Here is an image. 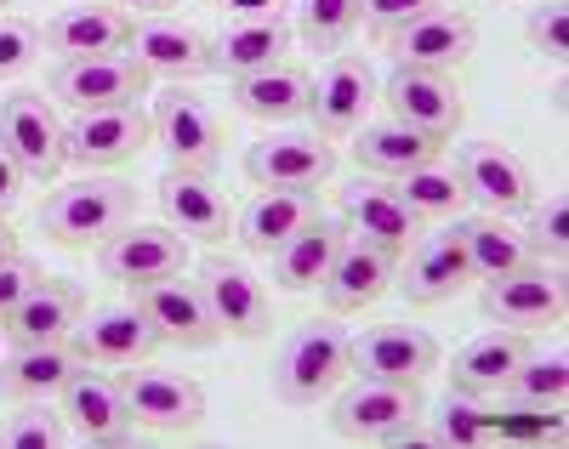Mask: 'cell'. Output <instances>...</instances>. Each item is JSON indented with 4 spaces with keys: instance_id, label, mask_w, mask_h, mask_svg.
Returning a JSON list of instances; mask_svg holds the SVG:
<instances>
[{
    "instance_id": "1",
    "label": "cell",
    "mask_w": 569,
    "mask_h": 449,
    "mask_svg": "<svg viewBox=\"0 0 569 449\" xmlns=\"http://www.w3.org/2000/svg\"><path fill=\"white\" fill-rule=\"evenodd\" d=\"M131 217H137V188L126 177H109V171H86V177L52 188L34 211L40 233L52 245H63V251H98Z\"/></svg>"
},
{
    "instance_id": "2",
    "label": "cell",
    "mask_w": 569,
    "mask_h": 449,
    "mask_svg": "<svg viewBox=\"0 0 569 449\" xmlns=\"http://www.w3.org/2000/svg\"><path fill=\"white\" fill-rule=\"evenodd\" d=\"M421 381H382V376H353L337 387L330 405V432L342 443H427L421 432Z\"/></svg>"
},
{
    "instance_id": "3",
    "label": "cell",
    "mask_w": 569,
    "mask_h": 449,
    "mask_svg": "<svg viewBox=\"0 0 569 449\" xmlns=\"http://www.w3.org/2000/svg\"><path fill=\"white\" fill-rule=\"evenodd\" d=\"M348 381V330L337 319H308L273 347V398L279 405H319Z\"/></svg>"
},
{
    "instance_id": "4",
    "label": "cell",
    "mask_w": 569,
    "mask_h": 449,
    "mask_svg": "<svg viewBox=\"0 0 569 449\" xmlns=\"http://www.w3.org/2000/svg\"><path fill=\"white\" fill-rule=\"evenodd\" d=\"M563 308H569V285H563L558 262H525L501 279H485V296H479V313L490 325L525 330V336L563 325Z\"/></svg>"
},
{
    "instance_id": "5",
    "label": "cell",
    "mask_w": 569,
    "mask_h": 449,
    "mask_svg": "<svg viewBox=\"0 0 569 449\" xmlns=\"http://www.w3.org/2000/svg\"><path fill=\"white\" fill-rule=\"evenodd\" d=\"M154 142V120L142 103L126 109H74L63 120V166L80 171H114L126 160H137Z\"/></svg>"
},
{
    "instance_id": "6",
    "label": "cell",
    "mask_w": 569,
    "mask_h": 449,
    "mask_svg": "<svg viewBox=\"0 0 569 449\" xmlns=\"http://www.w3.org/2000/svg\"><path fill=\"white\" fill-rule=\"evenodd\" d=\"M149 120H154V142L166 148V160L177 171H217L222 148H228V126L217 120V109L200 91H188V86L160 91Z\"/></svg>"
},
{
    "instance_id": "7",
    "label": "cell",
    "mask_w": 569,
    "mask_h": 449,
    "mask_svg": "<svg viewBox=\"0 0 569 449\" xmlns=\"http://www.w3.org/2000/svg\"><path fill=\"white\" fill-rule=\"evenodd\" d=\"M200 296H206V313L222 336L233 341H262L273 330V296L268 285L240 262V257H206L194 273Z\"/></svg>"
},
{
    "instance_id": "8",
    "label": "cell",
    "mask_w": 569,
    "mask_h": 449,
    "mask_svg": "<svg viewBox=\"0 0 569 449\" xmlns=\"http://www.w3.org/2000/svg\"><path fill=\"white\" fill-rule=\"evenodd\" d=\"M149 69L131 52H109V58H63L46 74V97H58L63 109H126L149 97Z\"/></svg>"
},
{
    "instance_id": "9",
    "label": "cell",
    "mask_w": 569,
    "mask_h": 449,
    "mask_svg": "<svg viewBox=\"0 0 569 449\" xmlns=\"http://www.w3.org/2000/svg\"><path fill=\"white\" fill-rule=\"evenodd\" d=\"M376 40H382V52H388L399 69L456 74V69L472 58V46H479V23H472L467 12H456V7H427V12H416L410 23L376 34Z\"/></svg>"
},
{
    "instance_id": "10",
    "label": "cell",
    "mask_w": 569,
    "mask_h": 449,
    "mask_svg": "<svg viewBox=\"0 0 569 449\" xmlns=\"http://www.w3.org/2000/svg\"><path fill=\"white\" fill-rule=\"evenodd\" d=\"M376 69L359 52H337L308 80V120L325 142H348L376 109Z\"/></svg>"
},
{
    "instance_id": "11",
    "label": "cell",
    "mask_w": 569,
    "mask_h": 449,
    "mask_svg": "<svg viewBox=\"0 0 569 449\" xmlns=\"http://www.w3.org/2000/svg\"><path fill=\"white\" fill-rule=\"evenodd\" d=\"M376 103L388 109V120H399V126H410V131H421V137H433V142H445V148H450V137H456L461 120H467V103H461L456 80H450V74H433V69H399V63H393L388 86L376 91Z\"/></svg>"
},
{
    "instance_id": "12",
    "label": "cell",
    "mask_w": 569,
    "mask_h": 449,
    "mask_svg": "<svg viewBox=\"0 0 569 449\" xmlns=\"http://www.w3.org/2000/svg\"><path fill=\"white\" fill-rule=\"evenodd\" d=\"M0 142L12 148V160L29 171V182H52L63 171V120L46 91H7L0 97Z\"/></svg>"
},
{
    "instance_id": "13",
    "label": "cell",
    "mask_w": 569,
    "mask_h": 449,
    "mask_svg": "<svg viewBox=\"0 0 569 449\" xmlns=\"http://www.w3.org/2000/svg\"><path fill=\"white\" fill-rule=\"evenodd\" d=\"M120 387H126V410L137 427L149 432H166V438H182L206 421V387L188 381L177 370H149V365H131L120 370Z\"/></svg>"
},
{
    "instance_id": "14",
    "label": "cell",
    "mask_w": 569,
    "mask_h": 449,
    "mask_svg": "<svg viewBox=\"0 0 569 449\" xmlns=\"http://www.w3.org/2000/svg\"><path fill=\"white\" fill-rule=\"evenodd\" d=\"M98 268L103 279L137 290V285H154L188 268V239L166 222H126L120 233H109L98 245Z\"/></svg>"
},
{
    "instance_id": "15",
    "label": "cell",
    "mask_w": 569,
    "mask_h": 449,
    "mask_svg": "<svg viewBox=\"0 0 569 449\" xmlns=\"http://www.w3.org/2000/svg\"><path fill=\"white\" fill-rule=\"evenodd\" d=\"M131 308L154 325L160 347L206 353V347H217V341H222V330H217V325H211V313H206L200 285H194V279H182V273L154 279V285H137V290H131Z\"/></svg>"
},
{
    "instance_id": "16",
    "label": "cell",
    "mask_w": 569,
    "mask_h": 449,
    "mask_svg": "<svg viewBox=\"0 0 569 449\" xmlns=\"http://www.w3.org/2000/svg\"><path fill=\"white\" fill-rule=\"evenodd\" d=\"M467 188V199H479L485 211L512 217L536 206V171L501 142H456V166H450Z\"/></svg>"
},
{
    "instance_id": "17",
    "label": "cell",
    "mask_w": 569,
    "mask_h": 449,
    "mask_svg": "<svg viewBox=\"0 0 569 449\" xmlns=\"http://www.w3.org/2000/svg\"><path fill=\"white\" fill-rule=\"evenodd\" d=\"M427 370H439V341L421 325L388 319V325H365L359 336H348V376L421 381Z\"/></svg>"
},
{
    "instance_id": "18",
    "label": "cell",
    "mask_w": 569,
    "mask_h": 449,
    "mask_svg": "<svg viewBox=\"0 0 569 449\" xmlns=\"http://www.w3.org/2000/svg\"><path fill=\"white\" fill-rule=\"evenodd\" d=\"M246 177L257 188H319L337 177V142L319 131H268L246 148Z\"/></svg>"
},
{
    "instance_id": "19",
    "label": "cell",
    "mask_w": 569,
    "mask_h": 449,
    "mask_svg": "<svg viewBox=\"0 0 569 449\" xmlns=\"http://www.w3.org/2000/svg\"><path fill=\"white\" fill-rule=\"evenodd\" d=\"M154 206L166 217V228H177L182 239L200 245H222L233 233V199L211 182V171H166L154 182Z\"/></svg>"
},
{
    "instance_id": "20",
    "label": "cell",
    "mask_w": 569,
    "mask_h": 449,
    "mask_svg": "<svg viewBox=\"0 0 569 449\" xmlns=\"http://www.w3.org/2000/svg\"><path fill=\"white\" fill-rule=\"evenodd\" d=\"M58 410L69 421V438L80 443H126L137 432L131 410H126V387H120V370H98L86 365L63 392H58Z\"/></svg>"
},
{
    "instance_id": "21",
    "label": "cell",
    "mask_w": 569,
    "mask_h": 449,
    "mask_svg": "<svg viewBox=\"0 0 569 449\" xmlns=\"http://www.w3.org/2000/svg\"><path fill=\"white\" fill-rule=\"evenodd\" d=\"M342 228L353 239L376 245V251H388V257H405L421 233V222L405 211L399 188L382 182V177H365V171L342 188Z\"/></svg>"
},
{
    "instance_id": "22",
    "label": "cell",
    "mask_w": 569,
    "mask_h": 449,
    "mask_svg": "<svg viewBox=\"0 0 569 449\" xmlns=\"http://www.w3.org/2000/svg\"><path fill=\"white\" fill-rule=\"evenodd\" d=\"M126 52L149 69V80H171V86H188L211 74V34L182 23V18H142L131 23V46Z\"/></svg>"
},
{
    "instance_id": "23",
    "label": "cell",
    "mask_w": 569,
    "mask_h": 449,
    "mask_svg": "<svg viewBox=\"0 0 569 449\" xmlns=\"http://www.w3.org/2000/svg\"><path fill=\"white\" fill-rule=\"evenodd\" d=\"M393 285H399V296L410 308H439V302H450V296H461L472 285V262H467L461 233L445 228V233L416 239L405 251V273H393Z\"/></svg>"
},
{
    "instance_id": "24",
    "label": "cell",
    "mask_w": 569,
    "mask_h": 449,
    "mask_svg": "<svg viewBox=\"0 0 569 449\" xmlns=\"http://www.w3.org/2000/svg\"><path fill=\"white\" fill-rule=\"evenodd\" d=\"M74 353L98 370H131V365H149L160 353V336L154 325L142 319L137 308H98L74 325Z\"/></svg>"
},
{
    "instance_id": "25",
    "label": "cell",
    "mask_w": 569,
    "mask_h": 449,
    "mask_svg": "<svg viewBox=\"0 0 569 449\" xmlns=\"http://www.w3.org/2000/svg\"><path fill=\"white\" fill-rule=\"evenodd\" d=\"M131 12L109 7V0H98V7H63L40 23V40H46V52H52L58 63L63 58H109V52H126L131 46Z\"/></svg>"
},
{
    "instance_id": "26",
    "label": "cell",
    "mask_w": 569,
    "mask_h": 449,
    "mask_svg": "<svg viewBox=\"0 0 569 449\" xmlns=\"http://www.w3.org/2000/svg\"><path fill=\"white\" fill-rule=\"evenodd\" d=\"M393 273H399V257H388V251H376V245H365V239H342V251H337V262H330V273H325V308L330 313H365V308H376L382 296L393 290Z\"/></svg>"
},
{
    "instance_id": "27",
    "label": "cell",
    "mask_w": 569,
    "mask_h": 449,
    "mask_svg": "<svg viewBox=\"0 0 569 449\" xmlns=\"http://www.w3.org/2000/svg\"><path fill=\"white\" fill-rule=\"evenodd\" d=\"M297 46V29L284 18H228L217 34H211V74H257V69H273L291 58Z\"/></svg>"
},
{
    "instance_id": "28",
    "label": "cell",
    "mask_w": 569,
    "mask_h": 449,
    "mask_svg": "<svg viewBox=\"0 0 569 449\" xmlns=\"http://www.w3.org/2000/svg\"><path fill=\"white\" fill-rule=\"evenodd\" d=\"M86 319V296L74 279H52V273H40L29 285V296L7 313V341L12 347H29V341H69L74 325Z\"/></svg>"
},
{
    "instance_id": "29",
    "label": "cell",
    "mask_w": 569,
    "mask_h": 449,
    "mask_svg": "<svg viewBox=\"0 0 569 449\" xmlns=\"http://www.w3.org/2000/svg\"><path fill=\"white\" fill-rule=\"evenodd\" d=\"M313 217H319L313 188H257L246 206H233V239H240L251 257H268L273 245H284Z\"/></svg>"
},
{
    "instance_id": "30",
    "label": "cell",
    "mask_w": 569,
    "mask_h": 449,
    "mask_svg": "<svg viewBox=\"0 0 569 449\" xmlns=\"http://www.w3.org/2000/svg\"><path fill=\"white\" fill-rule=\"evenodd\" d=\"M308 69L302 63H273V69H257V74H240V80H228V103L233 114H246L257 126H291L308 114Z\"/></svg>"
},
{
    "instance_id": "31",
    "label": "cell",
    "mask_w": 569,
    "mask_h": 449,
    "mask_svg": "<svg viewBox=\"0 0 569 449\" xmlns=\"http://www.w3.org/2000/svg\"><path fill=\"white\" fill-rule=\"evenodd\" d=\"M80 370H86V359L74 353V341L12 347V353L0 359V398H12V405H29V398H58Z\"/></svg>"
},
{
    "instance_id": "32",
    "label": "cell",
    "mask_w": 569,
    "mask_h": 449,
    "mask_svg": "<svg viewBox=\"0 0 569 449\" xmlns=\"http://www.w3.org/2000/svg\"><path fill=\"white\" fill-rule=\"evenodd\" d=\"M342 239H348V228H342V217H313V222H302L284 245H273V285L284 290V296H302V290H319L325 285V273H330V262H337V251H342Z\"/></svg>"
},
{
    "instance_id": "33",
    "label": "cell",
    "mask_w": 569,
    "mask_h": 449,
    "mask_svg": "<svg viewBox=\"0 0 569 449\" xmlns=\"http://www.w3.org/2000/svg\"><path fill=\"white\" fill-rule=\"evenodd\" d=\"M439 154H445V142L421 137V131H410V126H399L388 114L382 120H365L353 131V166L365 177H382V182H393V177H405V171H416L427 160H439Z\"/></svg>"
},
{
    "instance_id": "34",
    "label": "cell",
    "mask_w": 569,
    "mask_h": 449,
    "mask_svg": "<svg viewBox=\"0 0 569 449\" xmlns=\"http://www.w3.org/2000/svg\"><path fill=\"white\" fill-rule=\"evenodd\" d=\"M530 353V336L525 330H485V336H472L467 347H456V359H450V387L467 392V398H485V392H501L507 376L518 370V359Z\"/></svg>"
},
{
    "instance_id": "35",
    "label": "cell",
    "mask_w": 569,
    "mask_h": 449,
    "mask_svg": "<svg viewBox=\"0 0 569 449\" xmlns=\"http://www.w3.org/2000/svg\"><path fill=\"white\" fill-rule=\"evenodd\" d=\"M450 228H456L461 245H467L472 279H501V273H512V268L536 262L530 245H525V233H518L507 217H496V211H485V217H450Z\"/></svg>"
},
{
    "instance_id": "36",
    "label": "cell",
    "mask_w": 569,
    "mask_h": 449,
    "mask_svg": "<svg viewBox=\"0 0 569 449\" xmlns=\"http://www.w3.org/2000/svg\"><path fill=\"white\" fill-rule=\"evenodd\" d=\"M393 188H399L405 211H410L416 222H450V217L467 211V188H461V177H456L450 166H439V160H427V166L393 177Z\"/></svg>"
},
{
    "instance_id": "37",
    "label": "cell",
    "mask_w": 569,
    "mask_h": 449,
    "mask_svg": "<svg viewBox=\"0 0 569 449\" xmlns=\"http://www.w3.org/2000/svg\"><path fill=\"white\" fill-rule=\"evenodd\" d=\"M501 398H512V405H530V410H552L563 416V398H569V359L563 353H530L518 359V370L507 376Z\"/></svg>"
},
{
    "instance_id": "38",
    "label": "cell",
    "mask_w": 569,
    "mask_h": 449,
    "mask_svg": "<svg viewBox=\"0 0 569 449\" xmlns=\"http://www.w3.org/2000/svg\"><path fill=\"white\" fill-rule=\"evenodd\" d=\"M359 29V0H297V40L313 52H342Z\"/></svg>"
},
{
    "instance_id": "39",
    "label": "cell",
    "mask_w": 569,
    "mask_h": 449,
    "mask_svg": "<svg viewBox=\"0 0 569 449\" xmlns=\"http://www.w3.org/2000/svg\"><path fill=\"white\" fill-rule=\"evenodd\" d=\"M0 443L7 449H58L69 443V421L58 410V398H29L7 421H0Z\"/></svg>"
},
{
    "instance_id": "40",
    "label": "cell",
    "mask_w": 569,
    "mask_h": 449,
    "mask_svg": "<svg viewBox=\"0 0 569 449\" xmlns=\"http://www.w3.org/2000/svg\"><path fill=\"white\" fill-rule=\"evenodd\" d=\"M518 233H525L536 262H558L563 268V257H569V199L552 188L541 206H530V222L518 228Z\"/></svg>"
},
{
    "instance_id": "41",
    "label": "cell",
    "mask_w": 569,
    "mask_h": 449,
    "mask_svg": "<svg viewBox=\"0 0 569 449\" xmlns=\"http://www.w3.org/2000/svg\"><path fill=\"white\" fill-rule=\"evenodd\" d=\"M46 40H40V23L18 18V12H0V80H18L40 63Z\"/></svg>"
},
{
    "instance_id": "42",
    "label": "cell",
    "mask_w": 569,
    "mask_h": 449,
    "mask_svg": "<svg viewBox=\"0 0 569 449\" xmlns=\"http://www.w3.org/2000/svg\"><path fill=\"white\" fill-rule=\"evenodd\" d=\"M490 432V416L467 405V392L450 387V405L439 416V427H427V443H479Z\"/></svg>"
},
{
    "instance_id": "43",
    "label": "cell",
    "mask_w": 569,
    "mask_h": 449,
    "mask_svg": "<svg viewBox=\"0 0 569 449\" xmlns=\"http://www.w3.org/2000/svg\"><path fill=\"white\" fill-rule=\"evenodd\" d=\"M525 34H530V46H536L541 58H563V52H569V12H563V0H547V7H536L530 23H525Z\"/></svg>"
},
{
    "instance_id": "44",
    "label": "cell",
    "mask_w": 569,
    "mask_h": 449,
    "mask_svg": "<svg viewBox=\"0 0 569 449\" xmlns=\"http://www.w3.org/2000/svg\"><path fill=\"white\" fill-rule=\"evenodd\" d=\"M427 7H439V0H359V29L388 34V29L410 23V18H416V12H427Z\"/></svg>"
},
{
    "instance_id": "45",
    "label": "cell",
    "mask_w": 569,
    "mask_h": 449,
    "mask_svg": "<svg viewBox=\"0 0 569 449\" xmlns=\"http://www.w3.org/2000/svg\"><path fill=\"white\" fill-rule=\"evenodd\" d=\"M40 279V262L34 257H23V251H12V257H0V325H7V313L29 296V285Z\"/></svg>"
},
{
    "instance_id": "46",
    "label": "cell",
    "mask_w": 569,
    "mask_h": 449,
    "mask_svg": "<svg viewBox=\"0 0 569 449\" xmlns=\"http://www.w3.org/2000/svg\"><path fill=\"white\" fill-rule=\"evenodd\" d=\"M23 182H29V171L12 160V148L0 142V217H7V211L18 206V199H23Z\"/></svg>"
},
{
    "instance_id": "47",
    "label": "cell",
    "mask_w": 569,
    "mask_h": 449,
    "mask_svg": "<svg viewBox=\"0 0 569 449\" xmlns=\"http://www.w3.org/2000/svg\"><path fill=\"white\" fill-rule=\"evenodd\" d=\"M217 7H222L228 18H284V7H291V0H217Z\"/></svg>"
},
{
    "instance_id": "48",
    "label": "cell",
    "mask_w": 569,
    "mask_h": 449,
    "mask_svg": "<svg viewBox=\"0 0 569 449\" xmlns=\"http://www.w3.org/2000/svg\"><path fill=\"white\" fill-rule=\"evenodd\" d=\"M109 7H120V12H149V18H166L177 0H109Z\"/></svg>"
},
{
    "instance_id": "49",
    "label": "cell",
    "mask_w": 569,
    "mask_h": 449,
    "mask_svg": "<svg viewBox=\"0 0 569 449\" xmlns=\"http://www.w3.org/2000/svg\"><path fill=\"white\" fill-rule=\"evenodd\" d=\"M12 251H18V233H12L7 217H0V257H12Z\"/></svg>"
},
{
    "instance_id": "50",
    "label": "cell",
    "mask_w": 569,
    "mask_h": 449,
    "mask_svg": "<svg viewBox=\"0 0 569 449\" xmlns=\"http://www.w3.org/2000/svg\"><path fill=\"white\" fill-rule=\"evenodd\" d=\"M485 7H512V0H485Z\"/></svg>"
},
{
    "instance_id": "51",
    "label": "cell",
    "mask_w": 569,
    "mask_h": 449,
    "mask_svg": "<svg viewBox=\"0 0 569 449\" xmlns=\"http://www.w3.org/2000/svg\"><path fill=\"white\" fill-rule=\"evenodd\" d=\"M7 7H12V0H0V12H7Z\"/></svg>"
}]
</instances>
